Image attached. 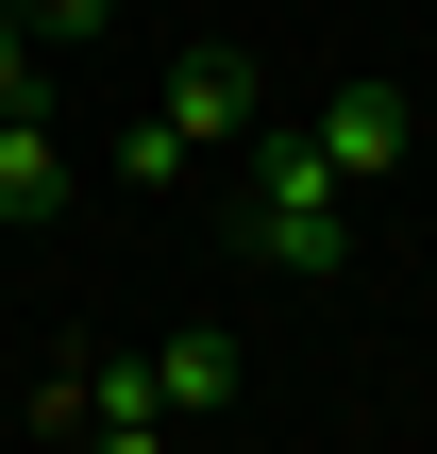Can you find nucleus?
Returning a JSON list of instances; mask_svg holds the SVG:
<instances>
[{"label":"nucleus","instance_id":"1a4fd4ad","mask_svg":"<svg viewBox=\"0 0 437 454\" xmlns=\"http://www.w3.org/2000/svg\"><path fill=\"white\" fill-rule=\"evenodd\" d=\"M0 118H17V101H0Z\"/></svg>","mask_w":437,"mask_h":454},{"label":"nucleus","instance_id":"0eeeda50","mask_svg":"<svg viewBox=\"0 0 437 454\" xmlns=\"http://www.w3.org/2000/svg\"><path fill=\"white\" fill-rule=\"evenodd\" d=\"M17 17H34V34H51V51H84V34H101V17H118V0H17Z\"/></svg>","mask_w":437,"mask_h":454},{"label":"nucleus","instance_id":"6e6552de","mask_svg":"<svg viewBox=\"0 0 437 454\" xmlns=\"http://www.w3.org/2000/svg\"><path fill=\"white\" fill-rule=\"evenodd\" d=\"M0 101H34V17L0 0Z\"/></svg>","mask_w":437,"mask_h":454},{"label":"nucleus","instance_id":"39448f33","mask_svg":"<svg viewBox=\"0 0 437 454\" xmlns=\"http://www.w3.org/2000/svg\"><path fill=\"white\" fill-rule=\"evenodd\" d=\"M51 202H67V135L17 101V118H0V219H51Z\"/></svg>","mask_w":437,"mask_h":454},{"label":"nucleus","instance_id":"423d86ee","mask_svg":"<svg viewBox=\"0 0 437 454\" xmlns=\"http://www.w3.org/2000/svg\"><path fill=\"white\" fill-rule=\"evenodd\" d=\"M67 454H185V421H84Z\"/></svg>","mask_w":437,"mask_h":454},{"label":"nucleus","instance_id":"7ed1b4c3","mask_svg":"<svg viewBox=\"0 0 437 454\" xmlns=\"http://www.w3.org/2000/svg\"><path fill=\"white\" fill-rule=\"evenodd\" d=\"M404 135H421V101H404V84H320V118H303V152H320L337 185H387V168H404Z\"/></svg>","mask_w":437,"mask_h":454},{"label":"nucleus","instance_id":"20e7f679","mask_svg":"<svg viewBox=\"0 0 437 454\" xmlns=\"http://www.w3.org/2000/svg\"><path fill=\"white\" fill-rule=\"evenodd\" d=\"M135 371H152V404H168L185 438H202V421H236V337H168V354H135Z\"/></svg>","mask_w":437,"mask_h":454},{"label":"nucleus","instance_id":"f03ea898","mask_svg":"<svg viewBox=\"0 0 437 454\" xmlns=\"http://www.w3.org/2000/svg\"><path fill=\"white\" fill-rule=\"evenodd\" d=\"M219 152H253V51H202V67L118 135V185H185V168H219Z\"/></svg>","mask_w":437,"mask_h":454},{"label":"nucleus","instance_id":"f257e3e1","mask_svg":"<svg viewBox=\"0 0 437 454\" xmlns=\"http://www.w3.org/2000/svg\"><path fill=\"white\" fill-rule=\"evenodd\" d=\"M236 236H253V270H286V286H337V270H354L337 168H320L303 135H269V152H253V185H236Z\"/></svg>","mask_w":437,"mask_h":454}]
</instances>
